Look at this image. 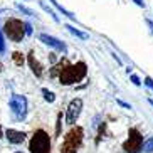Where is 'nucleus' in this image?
<instances>
[{"label": "nucleus", "mask_w": 153, "mask_h": 153, "mask_svg": "<svg viewBox=\"0 0 153 153\" xmlns=\"http://www.w3.org/2000/svg\"><path fill=\"white\" fill-rule=\"evenodd\" d=\"M88 74V68H86L84 62H76V64H69L68 61H64V66L62 69L59 71V81L62 84L69 86V84H74V82H79L82 81Z\"/></svg>", "instance_id": "nucleus-1"}, {"label": "nucleus", "mask_w": 153, "mask_h": 153, "mask_svg": "<svg viewBox=\"0 0 153 153\" xmlns=\"http://www.w3.org/2000/svg\"><path fill=\"white\" fill-rule=\"evenodd\" d=\"M82 138H84V131L81 126H72L64 136V141L61 145V153H76L81 148Z\"/></svg>", "instance_id": "nucleus-2"}, {"label": "nucleus", "mask_w": 153, "mask_h": 153, "mask_svg": "<svg viewBox=\"0 0 153 153\" xmlns=\"http://www.w3.org/2000/svg\"><path fill=\"white\" fill-rule=\"evenodd\" d=\"M30 153H51V138L44 130H37L29 143Z\"/></svg>", "instance_id": "nucleus-3"}, {"label": "nucleus", "mask_w": 153, "mask_h": 153, "mask_svg": "<svg viewBox=\"0 0 153 153\" xmlns=\"http://www.w3.org/2000/svg\"><path fill=\"white\" fill-rule=\"evenodd\" d=\"M5 34L10 41L14 42H22V39L25 37V29H24V22L19 19H9L5 22Z\"/></svg>", "instance_id": "nucleus-4"}, {"label": "nucleus", "mask_w": 153, "mask_h": 153, "mask_svg": "<svg viewBox=\"0 0 153 153\" xmlns=\"http://www.w3.org/2000/svg\"><path fill=\"white\" fill-rule=\"evenodd\" d=\"M143 146V136L136 128H130L128 131V140L123 143V150L125 153H140Z\"/></svg>", "instance_id": "nucleus-5"}, {"label": "nucleus", "mask_w": 153, "mask_h": 153, "mask_svg": "<svg viewBox=\"0 0 153 153\" xmlns=\"http://www.w3.org/2000/svg\"><path fill=\"white\" fill-rule=\"evenodd\" d=\"M9 106L10 109H12V113H14L15 120H24L25 118V114H27V98L25 96H20V94H12V98H10L9 101Z\"/></svg>", "instance_id": "nucleus-6"}, {"label": "nucleus", "mask_w": 153, "mask_h": 153, "mask_svg": "<svg viewBox=\"0 0 153 153\" xmlns=\"http://www.w3.org/2000/svg\"><path fill=\"white\" fill-rule=\"evenodd\" d=\"M81 109H82V99L79 98H74L69 103L68 106V113H66V123L68 125H74L77 121V118L81 114Z\"/></svg>", "instance_id": "nucleus-7"}, {"label": "nucleus", "mask_w": 153, "mask_h": 153, "mask_svg": "<svg viewBox=\"0 0 153 153\" xmlns=\"http://www.w3.org/2000/svg\"><path fill=\"white\" fill-rule=\"evenodd\" d=\"M39 39H41L44 44L51 45V47H54L56 51H61V52H66V51H68V47H66V44H64V42H61L59 39H56V37H52V36L41 34V36H39Z\"/></svg>", "instance_id": "nucleus-8"}, {"label": "nucleus", "mask_w": 153, "mask_h": 153, "mask_svg": "<svg viewBox=\"0 0 153 153\" xmlns=\"http://www.w3.org/2000/svg\"><path fill=\"white\" fill-rule=\"evenodd\" d=\"M5 136H7V140H9L10 143H14V145H19V143H22L24 140H25V133L24 131H17V130H12V128H9V130L5 131Z\"/></svg>", "instance_id": "nucleus-9"}, {"label": "nucleus", "mask_w": 153, "mask_h": 153, "mask_svg": "<svg viewBox=\"0 0 153 153\" xmlns=\"http://www.w3.org/2000/svg\"><path fill=\"white\" fill-rule=\"evenodd\" d=\"M29 66H30V69H32V72L36 74L37 77H42V74H44V68H42V64L39 62L36 59V56H34V52H30L29 54Z\"/></svg>", "instance_id": "nucleus-10"}, {"label": "nucleus", "mask_w": 153, "mask_h": 153, "mask_svg": "<svg viewBox=\"0 0 153 153\" xmlns=\"http://www.w3.org/2000/svg\"><path fill=\"white\" fill-rule=\"evenodd\" d=\"M49 2H52V5H54V7H56V9H57V10H59V12H61L62 15H66V17H69L71 20H76V15H74V14H71L69 10H66V9L62 7V5L59 4V2H56V0H49Z\"/></svg>", "instance_id": "nucleus-11"}, {"label": "nucleus", "mask_w": 153, "mask_h": 153, "mask_svg": "<svg viewBox=\"0 0 153 153\" xmlns=\"http://www.w3.org/2000/svg\"><path fill=\"white\" fill-rule=\"evenodd\" d=\"M66 29H68V30L71 32L72 36L79 37V39H88V34H86V32H81V30H79V29L72 27V25H66Z\"/></svg>", "instance_id": "nucleus-12"}, {"label": "nucleus", "mask_w": 153, "mask_h": 153, "mask_svg": "<svg viewBox=\"0 0 153 153\" xmlns=\"http://www.w3.org/2000/svg\"><path fill=\"white\" fill-rule=\"evenodd\" d=\"M141 150H143L145 153H153V136H150L148 140H145Z\"/></svg>", "instance_id": "nucleus-13"}, {"label": "nucleus", "mask_w": 153, "mask_h": 153, "mask_svg": "<svg viewBox=\"0 0 153 153\" xmlns=\"http://www.w3.org/2000/svg\"><path fill=\"white\" fill-rule=\"evenodd\" d=\"M42 94H44V99L47 101V103H54V101H56V94L52 93V91L42 88Z\"/></svg>", "instance_id": "nucleus-14"}, {"label": "nucleus", "mask_w": 153, "mask_h": 153, "mask_svg": "<svg viewBox=\"0 0 153 153\" xmlns=\"http://www.w3.org/2000/svg\"><path fill=\"white\" fill-rule=\"evenodd\" d=\"M39 5H41L42 9H44V10H45V12H47V14H49V15H51V17L54 19V22H59V17H57V15H56V12H54V10H52V9H51L49 5H45V4H44V2H39Z\"/></svg>", "instance_id": "nucleus-15"}, {"label": "nucleus", "mask_w": 153, "mask_h": 153, "mask_svg": "<svg viewBox=\"0 0 153 153\" xmlns=\"http://www.w3.org/2000/svg\"><path fill=\"white\" fill-rule=\"evenodd\" d=\"M15 7H17V9L20 10V12H22V14H25V15H30V17H36V12H34V10H30V9H27V7H24L22 4H17Z\"/></svg>", "instance_id": "nucleus-16"}, {"label": "nucleus", "mask_w": 153, "mask_h": 153, "mask_svg": "<svg viewBox=\"0 0 153 153\" xmlns=\"http://www.w3.org/2000/svg\"><path fill=\"white\" fill-rule=\"evenodd\" d=\"M12 59H14V62L17 64V66H22L24 64V54H20V52H14V54H12Z\"/></svg>", "instance_id": "nucleus-17"}, {"label": "nucleus", "mask_w": 153, "mask_h": 153, "mask_svg": "<svg viewBox=\"0 0 153 153\" xmlns=\"http://www.w3.org/2000/svg\"><path fill=\"white\" fill-rule=\"evenodd\" d=\"M64 61H66V59H64ZM64 61H61V62H59L57 66H56V68H52V71H51V76H52V77H56V76L59 74V71L62 69V66H64Z\"/></svg>", "instance_id": "nucleus-18"}, {"label": "nucleus", "mask_w": 153, "mask_h": 153, "mask_svg": "<svg viewBox=\"0 0 153 153\" xmlns=\"http://www.w3.org/2000/svg\"><path fill=\"white\" fill-rule=\"evenodd\" d=\"M61 125H62V114L59 113L57 114V125H56V135H61Z\"/></svg>", "instance_id": "nucleus-19"}, {"label": "nucleus", "mask_w": 153, "mask_h": 153, "mask_svg": "<svg viewBox=\"0 0 153 153\" xmlns=\"http://www.w3.org/2000/svg\"><path fill=\"white\" fill-rule=\"evenodd\" d=\"M143 84L146 86V88H150V89H153V79H152V77L146 76V77H145V82H143Z\"/></svg>", "instance_id": "nucleus-20"}, {"label": "nucleus", "mask_w": 153, "mask_h": 153, "mask_svg": "<svg viewBox=\"0 0 153 153\" xmlns=\"http://www.w3.org/2000/svg\"><path fill=\"white\" fill-rule=\"evenodd\" d=\"M131 81H133L135 86H141V81H140V77L136 76V74H131Z\"/></svg>", "instance_id": "nucleus-21"}, {"label": "nucleus", "mask_w": 153, "mask_h": 153, "mask_svg": "<svg viewBox=\"0 0 153 153\" xmlns=\"http://www.w3.org/2000/svg\"><path fill=\"white\" fill-rule=\"evenodd\" d=\"M5 51V42H4V37H2V30H0V52Z\"/></svg>", "instance_id": "nucleus-22"}, {"label": "nucleus", "mask_w": 153, "mask_h": 153, "mask_svg": "<svg viewBox=\"0 0 153 153\" xmlns=\"http://www.w3.org/2000/svg\"><path fill=\"white\" fill-rule=\"evenodd\" d=\"M116 103L120 104V106H123V108H126V109H131V106H130V104H128V103H125V101H121V99H118Z\"/></svg>", "instance_id": "nucleus-23"}, {"label": "nucleus", "mask_w": 153, "mask_h": 153, "mask_svg": "<svg viewBox=\"0 0 153 153\" xmlns=\"http://www.w3.org/2000/svg\"><path fill=\"white\" fill-rule=\"evenodd\" d=\"M24 29H25V34H32V29L29 24H24Z\"/></svg>", "instance_id": "nucleus-24"}, {"label": "nucleus", "mask_w": 153, "mask_h": 153, "mask_svg": "<svg viewBox=\"0 0 153 153\" xmlns=\"http://www.w3.org/2000/svg\"><path fill=\"white\" fill-rule=\"evenodd\" d=\"M133 2H135L138 7H143V9H145V2H143V0H133Z\"/></svg>", "instance_id": "nucleus-25"}, {"label": "nucleus", "mask_w": 153, "mask_h": 153, "mask_svg": "<svg viewBox=\"0 0 153 153\" xmlns=\"http://www.w3.org/2000/svg\"><path fill=\"white\" fill-rule=\"evenodd\" d=\"M146 24H148V27H150V32L153 34V22L150 20V19H146Z\"/></svg>", "instance_id": "nucleus-26"}, {"label": "nucleus", "mask_w": 153, "mask_h": 153, "mask_svg": "<svg viewBox=\"0 0 153 153\" xmlns=\"http://www.w3.org/2000/svg\"><path fill=\"white\" fill-rule=\"evenodd\" d=\"M148 103H150V104H152V106H153V99H148Z\"/></svg>", "instance_id": "nucleus-27"}, {"label": "nucleus", "mask_w": 153, "mask_h": 153, "mask_svg": "<svg viewBox=\"0 0 153 153\" xmlns=\"http://www.w3.org/2000/svg\"><path fill=\"white\" fill-rule=\"evenodd\" d=\"M0 138H2V125H0Z\"/></svg>", "instance_id": "nucleus-28"}, {"label": "nucleus", "mask_w": 153, "mask_h": 153, "mask_svg": "<svg viewBox=\"0 0 153 153\" xmlns=\"http://www.w3.org/2000/svg\"><path fill=\"white\" fill-rule=\"evenodd\" d=\"M0 72H2V64H0Z\"/></svg>", "instance_id": "nucleus-29"}, {"label": "nucleus", "mask_w": 153, "mask_h": 153, "mask_svg": "<svg viewBox=\"0 0 153 153\" xmlns=\"http://www.w3.org/2000/svg\"><path fill=\"white\" fill-rule=\"evenodd\" d=\"M15 153H20V152H15Z\"/></svg>", "instance_id": "nucleus-30"}]
</instances>
